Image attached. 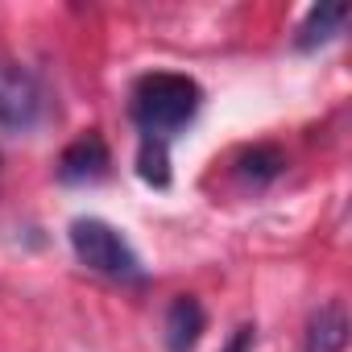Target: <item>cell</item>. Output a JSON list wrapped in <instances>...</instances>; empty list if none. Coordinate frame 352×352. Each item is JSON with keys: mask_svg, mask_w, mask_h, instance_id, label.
<instances>
[{"mask_svg": "<svg viewBox=\"0 0 352 352\" xmlns=\"http://www.w3.org/2000/svg\"><path fill=\"white\" fill-rule=\"evenodd\" d=\"M204 104V91L191 75H174V71H149L133 83V120L141 129V137H153V141H166L187 129L195 120Z\"/></svg>", "mask_w": 352, "mask_h": 352, "instance_id": "1", "label": "cell"}, {"mask_svg": "<svg viewBox=\"0 0 352 352\" xmlns=\"http://www.w3.org/2000/svg\"><path fill=\"white\" fill-rule=\"evenodd\" d=\"M71 249L79 257V265H87L100 278H116V282H141V257L133 253V245L124 241L120 228H112L108 220L96 216H79L71 224Z\"/></svg>", "mask_w": 352, "mask_h": 352, "instance_id": "2", "label": "cell"}, {"mask_svg": "<svg viewBox=\"0 0 352 352\" xmlns=\"http://www.w3.org/2000/svg\"><path fill=\"white\" fill-rule=\"evenodd\" d=\"M38 120H42V83L17 63H0V129L25 133Z\"/></svg>", "mask_w": 352, "mask_h": 352, "instance_id": "3", "label": "cell"}, {"mask_svg": "<svg viewBox=\"0 0 352 352\" xmlns=\"http://www.w3.org/2000/svg\"><path fill=\"white\" fill-rule=\"evenodd\" d=\"M104 174H108V145H104L100 133L75 137L58 157V179L63 183H96Z\"/></svg>", "mask_w": 352, "mask_h": 352, "instance_id": "4", "label": "cell"}, {"mask_svg": "<svg viewBox=\"0 0 352 352\" xmlns=\"http://www.w3.org/2000/svg\"><path fill=\"white\" fill-rule=\"evenodd\" d=\"M348 331H352L348 307L340 298H331V302L311 311L307 331H302V352H344L348 348Z\"/></svg>", "mask_w": 352, "mask_h": 352, "instance_id": "5", "label": "cell"}, {"mask_svg": "<svg viewBox=\"0 0 352 352\" xmlns=\"http://www.w3.org/2000/svg\"><path fill=\"white\" fill-rule=\"evenodd\" d=\"M204 323H208V315H204L199 298L195 294H179L166 307V323H162L166 348L170 352H191L199 344V336H204Z\"/></svg>", "mask_w": 352, "mask_h": 352, "instance_id": "6", "label": "cell"}, {"mask_svg": "<svg viewBox=\"0 0 352 352\" xmlns=\"http://www.w3.org/2000/svg\"><path fill=\"white\" fill-rule=\"evenodd\" d=\"M348 17H352L348 5H315V9L302 17V25L294 30V50H319V46H327V42L344 30Z\"/></svg>", "mask_w": 352, "mask_h": 352, "instance_id": "7", "label": "cell"}, {"mask_svg": "<svg viewBox=\"0 0 352 352\" xmlns=\"http://www.w3.org/2000/svg\"><path fill=\"white\" fill-rule=\"evenodd\" d=\"M282 166H286V157H282L278 145H253L236 157V179L249 183V187H265L282 174Z\"/></svg>", "mask_w": 352, "mask_h": 352, "instance_id": "8", "label": "cell"}, {"mask_svg": "<svg viewBox=\"0 0 352 352\" xmlns=\"http://www.w3.org/2000/svg\"><path fill=\"white\" fill-rule=\"evenodd\" d=\"M137 174H141L149 187H166V183H170V153H166V141L141 137V149H137Z\"/></svg>", "mask_w": 352, "mask_h": 352, "instance_id": "9", "label": "cell"}, {"mask_svg": "<svg viewBox=\"0 0 352 352\" xmlns=\"http://www.w3.org/2000/svg\"><path fill=\"white\" fill-rule=\"evenodd\" d=\"M253 344H257V327H253V323H241V327L228 336V344H224L220 352H253Z\"/></svg>", "mask_w": 352, "mask_h": 352, "instance_id": "10", "label": "cell"}]
</instances>
